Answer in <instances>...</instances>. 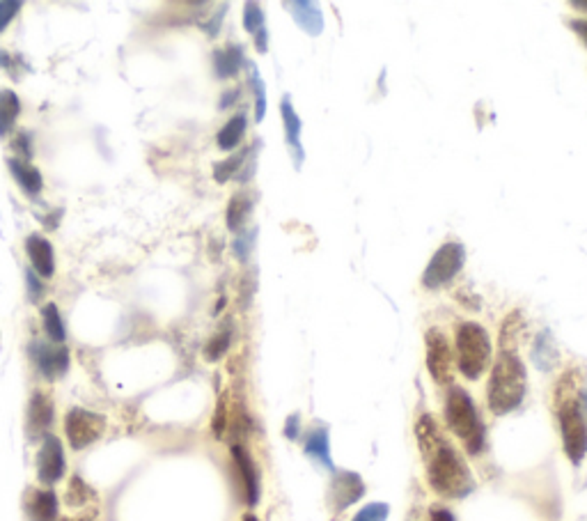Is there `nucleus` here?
<instances>
[{
  "label": "nucleus",
  "mask_w": 587,
  "mask_h": 521,
  "mask_svg": "<svg viewBox=\"0 0 587 521\" xmlns=\"http://www.w3.org/2000/svg\"><path fill=\"white\" fill-rule=\"evenodd\" d=\"M226 12H227V5H220L218 12H214V16H211L209 21H202V30H205L209 37H216L220 30V25H223V19H226Z\"/></svg>",
  "instance_id": "c9c22d12"
},
{
  "label": "nucleus",
  "mask_w": 587,
  "mask_h": 521,
  "mask_svg": "<svg viewBox=\"0 0 587 521\" xmlns=\"http://www.w3.org/2000/svg\"><path fill=\"white\" fill-rule=\"evenodd\" d=\"M255 239H257V230H241L236 232L235 241H232V253H235L236 260L241 262V265H248L250 260V253H253V246H255Z\"/></svg>",
  "instance_id": "c85d7f7f"
},
{
  "label": "nucleus",
  "mask_w": 587,
  "mask_h": 521,
  "mask_svg": "<svg viewBox=\"0 0 587 521\" xmlns=\"http://www.w3.org/2000/svg\"><path fill=\"white\" fill-rule=\"evenodd\" d=\"M365 497V482L353 471H335L328 489V506L338 515Z\"/></svg>",
  "instance_id": "9d476101"
},
{
  "label": "nucleus",
  "mask_w": 587,
  "mask_h": 521,
  "mask_svg": "<svg viewBox=\"0 0 587 521\" xmlns=\"http://www.w3.org/2000/svg\"><path fill=\"white\" fill-rule=\"evenodd\" d=\"M528 389V372L512 343H500V352L494 361L489 377V409L496 416L512 413L524 402Z\"/></svg>",
  "instance_id": "f03ea898"
},
{
  "label": "nucleus",
  "mask_w": 587,
  "mask_h": 521,
  "mask_svg": "<svg viewBox=\"0 0 587 521\" xmlns=\"http://www.w3.org/2000/svg\"><path fill=\"white\" fill-rule=\"evenodd\" d=\"M90 497H92V492L85 487V482L81 480V478H73L72 485H69V506H81V503L88 501Z\"/></svg>",
  "instance_id": "f704fd0d"
},
{
  "label": "nucleus",
  "mask_w": 587,
  "mask_h": 521,
  "mask_svg": "<svg viewBox=\"0 0 587 521\" xmlns=\"http://www.w3.org/2000/svg\"><path fill=\"white\" fill-rule=\"evenodd\" d=\"M232 335H235V326H232V322H226V324L211 335L209 343L205 344V359L211 361V363L223 359V356L227 354V350H230Z\"/></svg>",
  "instance_id": "393cba45"
},
{
  "label": "nucleus",
  "mask_w": 587,
  "mask_h": 521,
  "mask_svg": "<svg viewBox=\"0 0 587 521\" xmlns=\"http://www.w3.org/2000/svg\"><path fill=\"white\" fill-rule=\"evenodd\" d=\"M567 25L581 37L582 44L587 46V19H569Z\"/></svg>",
  "instance_id": "a19ab883"
},
{
  "label": "nucleus",
  "mask_w": 587,
  "mask_h": 521,
  "mask_svg": "<svg viewBox=\"0 0 587 521\" xmlns=\"http://www.w3.org/2000/svg\"><path fill=\"white\" fill-rule=\"evenodd\" d=\"M28 354L33 359L34 368L49 381L63 379L69 370V350L64 344L55 343H42V340H33L28 344Z\"/></svg>",
  "instance_id": "1a4fd4ad"
},
{
  "label": "nucleus",
  "mask_w": 587,
  "mask_h": 521,
  "mask_svg": "<svg viewBox=\"0 0 587 521\" xmlns=\"http://www.w3.org/2000/svg\"><path fill=\"white\" fill-rule=\"evenodd\" d=\"M232 459H235V468L239 473L245 503L248 506H257V501H260V471L255 467L253 458H250V453L244 446L235 443L232 446Z\"/></svg>",
  "instance_id": "ddd939ff"
},
{
  "label": "nucleus",
  "mask_w": 587,
  "mask_h": 521,
  "mask_svg": "<svg viewBox=\"0 0 587 521\" xmlns=\"http://www.w3.org/2000/svg\"><path fill=\"white\" fill-rule=\"evenodd\" d=\"M429 519L431 521H455V515H452L447 507H431L429 510Z\"/></svg>",
  "instance_id": "37998d69"
},
{
  "label": "nucleus",
  "mask_w": 587,
  "mask_h": 521,
  "mask_svg": "<svg viewBox=\"0 0 587 521\" xmlns=\"http://www.w3.org/2000/svg\"><path fill=\"white\" fill-rule=\"evenodd\" d=\"M578 407H581L582 413H587V386L581 391V398H578Z\"/></svg>",
  "instance_id": "c03bdc74"
},
{
  "label": "nucleus",
  "mask_w": 587,
  "mask_h": 521,
  "mask_svg": "<svg viewBox=\"0 0 587 521\" xmlns=\"http://www.w3.org/2000/svg\"><path fill=\"white\" fill-rule=\"evenodd\" d=\"M301 434V419L299 413H292L287 419V423H284V437L289 439V441H296Z\"/></svg>",
  "instance_id": "4c0bfd02"
},
{
  "label": "nucleus",
  "mask_w": 587,
  "mask_h": 521,
  "mask_svg": "<svg viewBox=\"0 0 587 521\" xmlns=\"http://www.w3.org/2000/svg\"><path fill=\"white\" fill-rule=\"evenodd\" d=\"M12 148H14V152L19 154L21 161H28V159H33L34 154V148H33V133L30 131H19L14 136V140H12Z\"/></svg>",
  "instance_id": "473e14b6"
},
{
  "label": "nucleus",
  "mask_w": 587,
  "mask_h": 521,
  "mask_svg": "<svg viewBox=\"0 0 587 521\" xmlns=\"http://www.w3.org/2000/svg\"><path fill=\"white\" fill-rule=\"evenodd\" d=\"M21 115V99L14 90L0 88V138H7Z\"/></svg>",
  "instance_id": "412c9836"
},
{
  "label": "nucleus",
  "mask_w": 587,
  "mask_h": 521,
  "mask_svg": "<svg viewBox=\"0 0 587 521\" xmlns=\"http://www.w3.org/2000/svg\"><path fill=\"white\" fill-rule=\"evenodd\" d=\"M227 428V407L226 400H218V407H216V416H214V434L216 437H223Z\"/></svg>",
  "instance_id": "e433bc0d"
},
{
  "label": "nucleus",
  "mask_w": 587,
  "mask_h": 521,
  "mask_svg": "<svg viewBox=\"0 0 587 521\" xmlns=\"http://www.w3.org/2000/svg\"><path fill=\"white\" fill-rule=\"evenodd\" d=\"M427 344V370L436 384L446 386L455 377V350H452L450 340L440 329H429L425 335Z\"/></svg>",
  "instance_id": "0eeeda50"
},
{
  "label": "nucleus",
  "mask_w": 587,
  "mask_h": 521,
  "mask_svg": "<svg viewBox=\"0 0 587 521\" xmlns=\"http://www.w3.org/2000/svg\"><path fill=\"white\" fill-rule=\"evenodd\" d=\"M255 198L250 193H235L227 205V214H226V223L232 232H241L244 230L245 221H248L250 212H253Z\"/></svg>",
  "instance_id": "b1692460"
},
{
  "label": "nucleus",
  "mask_w": 587,
  "mask_h": 521,
  "mask_svg": "<svg viewBox=\"0 0 587 521\" xmlns=\"http://www.w3.org/2000/svg\"><path fill=\"white\" fill-rule=\"evenodd\" d=\"M280 115H283L284 140H287V148H289V152H292L294 168H296V170H301V166H303V161H305V150H303V145H301V131H303V122H301L299 113H296V109H294L292 97H289V94H284V97L280 99Z\"/></svg>",
  "instance_id": "f8f14e48"
},
{
  "label": "nucleus",
  "mask_w": 587,
  "mask_h": 521,
  "mask_svg": "<svg viewBox=\"0 0 587 521\" xmlns=\"http://www.w3.org/2000/svg\"><path fill=\"white\" fill-rule=\"evenodd\" d=\"M64 471H67V459H64L63 443L53 434H46L37 453V478L42 485H55L63 480Z\"/></svg>",
  "instance_id": "9b49d317"
},
{
  "label": "nucleus",
  "mask_w": 587,
  "mask_h": 521,
  "mask_svg": "<svg viewBox=\"0 0 587 521\" xmlns=\"http://www.w3.org/2000/svg\"><path fill=\"white\" fill-rule=\"evenodd\" d=\"M42 322H44V331L55 344H63L67 340V329H64L63 315L55 304H46L42 308Z\"/></svg>",
  "instance_id": "bb28decb"
},
{
  "label": "nucleus",
  "mask_w": 587,
  "mask_h": 521,
  "mask_svg": "<svg viewBox=\"0 0 587 521\" xmlns=\"http://www.w3.org/2000/svg\"><path fill=\"white\" fill-rule=\"evenodd\" d=\"M303 453L308 455L313 462H317L319 467L328 468V471H335L333 458H331V441H328V429L323 428H313L303 439Z\"/></svg>",
  "instance_id": "6ab92c4d"
},
{
  "label": "nucleus",
  "mask_w": 587,
  "mask_h": 521,
  "mask_svg": "<svg viewBox=\"0 0 587 521\" xmlns=\"http://www.w3.org/2000/svg\"><path fill=\"white\" fill-rule=\"evenodd\" d=\"M418 443L427 467V480L436 494L446 498H464L475 489V480L470 468L457 453L455 446L446 441L438 425L429 413L420 416L416 425Z\"/></svg>",
  "instance_id": "f257e3e1"
},
{
  "label": "nucleus",
  "mask_w": 587,
  "mask_h": 521,
  "mask_svg": "<svg viewBox=\"0 0 587 521\" xmlns=\"http://www.w3.org/2000/svg\"><path fill=\"white\" fill-rule=\"evenodd\" d=\"M25 253H28L30 269L40 278H53L55 274V251L53 244L44 235H30L25 239Z\"/></svg>",
  "instance_id": "4468645a"
},
{
  "label": "nucleus",
  "mask_w": 587,
  "mask_h": 521,
  "mask_svg": "<svg viewBox=\"0 0 587 521\" xmlns=\"http://www.w3.org/2000/svg\"><path fill=\"white\" fill-rule=\"evenodd\" d=\"M7 168H10L12 178H14V182L19 184L25 196H40L42 188H44V178H42L40 168H34L30 161H21L19 157L7 159Z\"/></svg>",
  "instance_id": "a211bd4d"
},
{
  "label": "nucleus",
  "mask_w": 587,
  "mask_h": 521,
  "mask_svg": "<svg viewBox=\"0 0 587 521\" xmlns=\"http://www.w3.org/2000/svg\"><path fill=\"white\" fill-rule=\"evenodd\" d=\"M572 7L578 12H587V0H573Z\"/></svg>",
  "instance_id": "a18cd8bd"
},
{
  "label": "nucleus",
  "mask_w": 587,
  "mask_h": 521,
  "mask_svg": "<svg viewBox=\"0 0 587 521\" xmlns=\"http://www.w3.org/2000/svg\"><path fill=\"white\" fill-rule=\"evenodd\" d=\"M245 129H248V118H245V113H236L235 118L227 120L226 127L216 133V145H218L223 152H232V150L239 148L241 140H244Z\"/></svg>",
  "instance_id": "4be33fe9"
},
{
  "label": "nucleus",
  "mask_w": 587,
  "mask_h": 521,
  "mask_svg": "<svg viewBox=\"0 0 587 521\" xmlns=\"http://www.w3.org/2000/svg\"><path fill=\"white\" fill-rule=\"evenodd\" d=\"M21 0H0V33H5L7 25L16 19L21 12Z\"/></svg>",
  "instance_id": "72a5a7b5"
},
{
  "label": "nucleus",
  "mask_w": 587,
  "mask_h": 521,
  "mask_svg": "<svg viewBox=\"0 0 587 521\" xmlns=\"http://www.w3.org/2000/svg\"><path fill=\"white\" fill-rule=\"evenodd\" d=\"M244 521H260V519H257V516H255V515H245Z\"/></svg>",
  "instance_id": "49530a36"
},
{
  "label": "nucleus",
  "mask_w": 587,
  "mask_h": 521,
  "mask_svg": "<svg viewBox=\"0 0 587 521\" xmlns=\"http://www.w3.org/2000/svg\"><path fill=\"white\" fill-rule=\"evenodd\" d=\"M55 419V407L53 400L49 398L46 393H37L30 398L28 404V434L30 437H46L53 425Z\"/></svg>",
  "instance_id": "2eb2a0df"
},
{
  "label": "nucleus",
  "mask_w": 587,
  "mask_h": 521,
  "mask_svg": "<svg viewBox=\"0 0 587 521\" xmlns=\"http://www.w3.org/2000/svg\"><path fill=\"white\" fill-rule=\"evenodd\" d=\"M245 69H248V85L255 97V122H262L266 115V85L260 76V69L255 67V63L248 60Z\"/></svg>",
  "instance_id": "a878e982"
},
{
  "label": "nucleus",
  "mask_w": 587,
  "mask_h": 521,
  "mask_svg": "<svg viewBox=\"0 0 587 521\" xmlns=\"http://www.w3.org/2000/svg\"><path fill=\"white\" fill-rule=\"evenodd\" d=\"M0 67L5 69V72L12 76V79H19V76H16V72H14L16 55H12V53H7V51L0 49Z\"/></svg>",
  "instance_id": "ea45409f"
},
{
  "label": "nucleus",
  "mask_w": 587,
  "mask_h": 521,
  "mask_svg": "<svg viewBox=\"0 0 587 521\" xmlns=\"http://www.w3.org/2000/svg\"><path fill=\"white\" fill-rule=\"evenodd\" d=\"M533 361L539 370H544V372H551V370L560 363V352L558 347H555V340L548 329L542 331V333L537 335V340H534Z\"/></svg>",
  "instance_id": "aec40b11"
},
{
  "label": "nucleus",
  "mask_w": 587,
  "mask_h": 521,
  "mask_svg": "<svg viewBox=\"0 0 587 521\" xmlns=\"http://www.w3.org/2000/svg\"><path fill=\"white\" fill-rule=\"evenodd\" d=\"M245 157H248V148L241 150V152L232 154L230 159H226V161H220L214 166V179L218 184H226L230 182V179L239 178L241 168H244V161Z\"/></svg>",
  "instance_id": "cd10ccee"
},
{
  "label": "nucleus",
  "mask_w": 587,
  "mask_h": 521,
  "mask_svg": "<svg viewBox=\"0 0 587 521\" xmlns=\"http://www.w3.org/2000/svg\"><path fill=\"white\" fill-rule=\"evenodd\" d=\"M255 49H257V53H266L269 51V30H260V33L255 34Z\"/></svg>",
  "instance_id": "79ce46f5"
},
{
  "label": "nucleus",
  "mask_w": 587,
  "mask_h": 521,
  "mask_svg": "<svg viewBox=\"0 0 587 521\" xmlns=\"http://www.w3.org/2000/svg\"><path fill=\"white\" fill-rule=\"evenodd\" d=\"M284 10L292 14V19L296 21L303 33H308L310 37H319L323 33V12L322 7L310 3V0H287Z\"/></svg>",
  "instance_id": "dca6fc26"
},
{
  "label": "nucleus",
  "mask_w": 587,
  "mask_h": 521,
  "mask_svg": "<svg viewBox=\"0 0 587 521\" xmlns=\"http://www.w3.org/2000/svg\"><path fill=\"white\" fill-rule=\"evenodd\" d=\"M25 285H28V299L33 301V304H40V301L44 299L46 285L33 269H25Z\"/></svg>",
  "instance_id": "2f4dec72"
},
{
  "label": "nucleus",
  "mask_w": 587,
  "mask_h": 521,
  "mask_svg": "<svg viewBox=\"0 0 587 521\" xmlns=\"http://www.w3.org/2000/svg\"><path fill=\"white\" fill-rule=\"evenodd\" d=\"M560 432H563V448L564 455L573 467H581L587 455V419L581 411L578 402L569 400L560 407Z\"/></svg>",
  "instance_id": "423d86ee"
},
{
  "label": "nucleus",
  "mask_w": 587,
  "mask_h": 521,
  "mask_svg": "<svg viewBox=\"0 0 587 521\" xmlns=\"http://www.w3.org/2000/svg\"><path fill=\"white\" fill-rule=\"evenodd\" d=\"M28 512L34 521H53L58 516V497L51 489H37L28 501Z\"/></svg>",
  "instance_id": "5701e85b"
},
{
  "label": "nucleus",
  "mask_w": 587,
  "mask_h": 521,
  "mask_svg": "<svg viewBox=\"0 0 587 521\" xmlns=\"http://www.w3.org/2000/svg\"><path fill=\"white\" fill-rule=\"evenodd\" d=\"M388 515H390L388 503H370V506L362 507L351 521H386Z\"/></svg>",
  "instance_id": "7c9ffc66"
},
{
  "label": "nucleus",
  "mask_w": 587,
  "mask_h": 521,
  "mask_svg": "<svg viewBox=\"0 0 587 521\" xmlns=\"http://www.w3.org/2000/svg\"><path fill=\"white\" fill-rule=\"evenodd\" d=\"M239 99H241V90H239V88L226 90V92L220 94V103H218V109H220V111L230 109V106H235V103H236V101H239Z\"/></svg>",
  "instance_id": "58836bf2"
},
{
  "label": "nucleus",
  "mask_w": 587,
  "mask_h": 521,
  "mask_svg": "<svg viewBox=\"0 0 587 521\" xmlns=\"http://www.w3.org/2000/svg\"><path fill=\"white\" fill-rule=\"evenodd\" d=\"M244 28L245 33H250L253 37L260 33V30L266 28V19L260 3H245L244 5Z\"/></svg>",
  "instance_id": "c756f323"
},
{
  "label": "nucleus",
  "mask_w": 587,
  "mask_h": 521,
  "mask_svg": "<svg viewBox=\"0 0 587 521\" xmlns=\"http://www.w3.org/2000/svg\"><path fill=\"white\" fill-rule=\"evenodd\" d=\"M491 363V338L477 322H464L457 329V365L470 381L480 379Z\"/></svg>",
  "instance_id": "20e7f679"
},
{
  "label": "nucleus",
  "mask_w": 587,
  "mask_h": 521,
  "mask_svg": "<svg viewBox=\"0 0 587 521\" xmlns=\"http://www.w3.org/2000/svg\"><path fill=\"white\" fill-rule=\"evenodd\" d=\"M211 60H214L216 79L220 81L235 79L241 69L248 64V60H245V53H244V46L241 44H227L223 46V49H216L214 55H211Z\"/></svg>",
  "instance_id": "f3484780"
},
{
  "label": "nucleus",
  "mask_w": 587,
  "mask_h": 521,
  "mask_svg": "<svg viewBox=\"0 0 587 521\" xmlns=\"http://www.w3.org/2000/svg\"><path fill=\"white\" fill-rule=\"evenodd\" d=\"M466 265V248L459 241H446L438 251L431 256L425 274H422V285L427 290H440L450 281H455L457 274Z\"/></svg>",
  "instance_id": "39448f33"
},
{
  "label": "nucleus",
  "mask_w": 587,
  "mask_h": 521,
  "mask_svg": "<svg viewBox=\"0 0 587 521\" xmlns=\"http://www.w3.org/2000/svg\"><path fill=\"white\" fill-rule=\"evenodd\" d=\"M103 429H106V419L101 413L88 411V409H69L67 419H64V432H67L69 446L73 450H85L88 446H92L94 441L101 439Z\"/></svg>",
  "instance_id": "6e6552de"
},
{
  "label": "nucleus",
  "mask_w": 587,
  "mask_h": 521,
  "mask_svg": "<svg viewBox=\"0 0 587 521\" xmlns=\"http://www.w3.org/2000/svg\"><path fill=\"white\" fill-rule=\"evenodd\" d=\"M446 420L447 428L461 439L466 453L480 455L485 450L486 432L480 413L475 409L473 398L461 386H452L446 398Z\"/></svg>",
  "instance_id": "7ed1b4c3"
}]
</instances>
